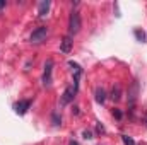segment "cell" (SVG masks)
I'll use <instances>...</instances> for the list:
<instances>
[{
  "mask_svg": "<svg viewBox=\"0 0 147 145\" xmlns=\"http://www.w3.org/2000/svg\"><path fill=\"white\" fill-rule=\"evenodd\" d=\"M80 26H82V21H80V14L77 10H74L70 14V19H69V33L70 34H77L80 31Z\"/></svg>",
  "mask_w": 147,
  "mask_h": 145,
  "instance_id": "obj_1",
  "label": "cell"
},
{
  "mask_svg": "<svg viewBox=\"0 0 147 145\" xmlns=\"http://www.w3.org/2000/svg\"><path fill=\"white\" fill-rule=\"evenodd\" d=\"M46 36H48V28L46 26H41V28H38V29H34L33 31V34H31V43H43L45 39H46Z\"/></svg>",
  "mask_w": 147,
  "mask_h": 145,
  "instance_id": "obj_2",
  "label": "cell"
},
{
  "mask_svg": "<svg viewBox=\"0 0 147 145\" xmlns=\"http://www.w3.org/2000/svg\"><path fill=\"white\" fill-rule=\"evenodd\" d=\"M51 73H53V60H46L45 63V70H43V85H50L51 84Z\"/></svg>",
  "mask_w": 147,
  "mask_h": 145,
  "instance_id": "obj_3",
  "label": "cell"
},
{
  "mask_svg": "<svg viewBox=\"0 0 147 145\" xmlns=\"http://www.w3.org/2000/svg\"><path fill=\"white\" fill-rule=\"evenodd\" d=\"M75 92H77V89H75L74 85H69V87L63 91V94H62V104H63V106L72 103L74 97H75Z\"/></svg>",
  "mask_w": 147,
  "mask_h": 145,
  "instance_id": "obj_4",
  "label": "cell"
},
{
  "mask_svg": "<svg viewBox=\"0 0 147 145\" xmlns=\"http://www.w3.org/2000/svg\"><path fill=\"white\" fill-rule=\"evenodd\" d=\"M31 104H33V101H31V99L19 101V103H16V104H14V111H16L17 114H26V113H28V109L31 108Z\"/></svg>",
  "mask_w": 147,
  "mask_h": 145,
  "instance_id": "obj_5",
  "label": "cell"
},
{
  "mask_svg": "<svg viewBox=\"0 0 147 145\" xmlns=\"http://www.w3.org/2000/svg\"><path fill=\"white\" fill-rule=\"evenodd\" d=\"M137 94H139V84L134 82V84H132V89H130V92H128V104H130V108L132 109H134V106H135Z\"/></svg>",
  "mask_w": 147,
  "mask_h": 145,
  "instance_id": "obj_6",
  "label": "cell"
},
{
  "mask_svg": "<svg viewBox=\"0 0 147 145\" xmlns=\"http://www.w3.org/2000/svg\"><path fill=\"white\" fill-rule=\"evenodd\" d=\"M72 44H74L72 38H70V36H65L62 41H60V51H62V53H69V51L72 50Z\"/></svg>",
  "mask_w": 147,
  "mask_h": 145,
  "instance_id": "obj_7",
  "label": "cell"
},
{
  "mask_svg": "<svg viewBox=\"0 0 147 145\" xmlns=\"http://www.w3.org/2000/svg\"><path fill=\"white\" fill-rule=\"evenodd\" d=\"M50 0H43L41 3H39V7H38V14H39V17H45L46 14H48V10H50Z\"/></svg>",
  "mask_w": 147,
  "mask_h": 145,
  "instance_id": "obj_8",
  "label": "cell"
},
{
  "mask_svg": "<svg viewBox=\"0 0 147 145\" xmlns=\"http://www.w3.org/2000/svg\"><path fill=\"white\" fill-rule=\"evenodd\" d=\"M96 101H98L99 104H103V103L106 101V91H105L103 87H98V89H96Z\"/></svg>",
  "mask_w": 147,
  "mask_h": 145,
  "instance_id": "obj_9",
  "label": "cell"
},
{
  "mask_svg": "<svg viewBox=\"0 0 147 145\" xmlns=\"http://www.w3.org/2000/svg\"><path fill=\"white\" fill-rule=\"evenodd\" d=\"M120 97H121V87L116 84V85L113 87V91H111V99H113V101H120Z\"/></svg>",
  "mask_w": 147,
  "mask_h": 145,
  "instance_id": "obj_10",
  "label": "cell"
},
{
  "mask_svg": "<svg viewBox=\"0 0 147 145\" xmlns=\"http://www.w3.org/2000/svg\"><path fill=\"white\" fill-rule=\"evenodd\" d=\"M51 121H53V126H58L60 125V121H62V118H60V114L55 111L53 114H51Z\"/></svg>",
  "mask_w": 147,
  "mask_h": 145,
  "instance_id": "obj_11",
  "label": "cell"
},
{
  "mask_svg": "<svg viewBox=\"0 0 147 145\" xmlns=\"http://www.w3.org/2000/svg\"><path fill=\"white\" fill-rule=\"evenodd\" d=\"M134 34H135V38H137L139 41H142V43L146 41V33H144V31H140V29H135V31H134Z\"/></svg>",
  "mask_w": 147,
  "mask_h": 145,
  "instance_id": "obj_12",
  "label": "cell"
},
{
  "mask_svg": "<svg viewBox=\"0 0 147 145\" xmlns=\"http://www.w3.org/2000/svg\"><path fill=\"white\" fill-rule=\"evenodd\" d=\"M121 140H123V144H125V145H135L134 138H132V137H128V135H121Z\"/></svg>",
  "mask_w": 147,
  "mask_h": 145,
  "instance_id": "obj_13",
  "label": "cell"
},
{
  "mask_svg": "<svg viewBox=\"0 0 147 145\" xmlns=\"http://www.w3.org/2000/svg\"><path fill=\"white\" fill-rule=\"evenodd\" d=\"M69 65H70L74 70H75V73H82V68L79 67V63H75V62H72V60H70V62H69Z\"/></svg>",
  "mask_w": 147,
  "mask_h": 145,
  "instance_id": "obj_14",
  "label": "cell"
},
{
  "mask_svg": "<svg viewBox=\"0 0 147 145\" xmlns=\"http://www.w3.org/2000/svg\"><path fill=\"white\" fill-rule=\"evenodd\" d=\"M113 114H115V116H116L118 119H121V111H118V109H115V111H113Z\"/></svg>",
  "mask_w": 147,
  "mask_h": 145,
  "instance_id": "obj_15",
  "label": "cell"
},
{
  "mask_svg": "<svg viewBox=\"0 0 147 145\" xmlns=\"http://www.w3.org/2000/svg\"><path fill=\"white\" fill-rule=\"evenodd\" d=\"M84 138H92L91 137V132H84Z\"/></svg>",
  "mask_w": 147,
  "mask_h": 145,
  "instance_id": "obj_16",
  "label": "cell"
},
{
  "mask_svg": "<svg viewBox=\"0 0 147 145\" xmlns=\"http://www.w3.org/2000/svg\"><path fill=\"white\" fill-rule=\"evenodd\" d=\"M5 7V0H0V9H3Z\"/></svg>",
  "mask_w": 147,
  "mask_h": 145,
  "instance_id": "obj_17",
  "label": "cell"
},
{
  "mask_svg": "<svg viewBox=\"0 0 147 145\" xmlns=\"http://www.w3.org/2000/svg\"><path fill=\"white\" fill-rule=\"evenodd\" d=\"M69 145H79V144H77L75 140H70V144H69Z\"/></svg>",
  "mask_w": 147,
  "mask_h": 145,
  "instance_id": "obj_18",
  "label": "cell"
}]
</instances>
